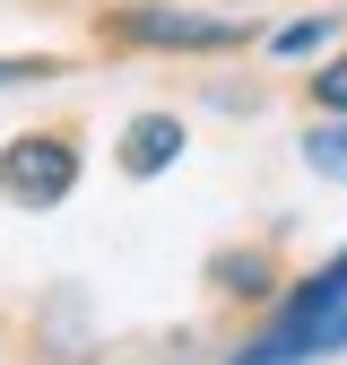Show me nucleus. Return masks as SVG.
Listing matches in <instances>:
<instances>
[{"mask_svg": "<svg viewBox=\"0 0 347 365\" xmlns=\"http://www.w3.org/2000/svg\"><path fill=\"white\" fill-rule=\"evenodd\" d=\"M313 105H321V113H347V53H330V61L313 70Z\"/></svg>", "mask_w": 347, "mask_h": 365, "instance_id": "6", "label": "nucleus"}, {"mask_svg": "<svg viewBox=\"0 0 347 365\" xmlns=\"http://www.w3.org/2000/svg\"><path fill=\"white\" fill-rule=\"evenodd\" d=\"M321 43H330V18H304V26L278 35V53H321Z\"/></svg>", "mask_w": 347, "mask_h": 365, "instance_id": "7", "label": "nucleus"}, {"mask_svg": "<svg viewBox=\"0 0 347 365\" xmlns=\"http://www.w3.org/2000/svg\"><path fill=\"white\" fill-rule=\"evenodd\" d=\"M174 157H183V122H174V113H139V122H130V140H122L130 174H165Z\"/></svg>", "mask_w": 347, "mask_h": 365, "instance_id": "4", "label": "nucleus"}, {"mask_svg": "<svg viewBox=\"0 0 347 365\" xmlns=\"http://www.w3.org/2000/svg\"><path fill=\"white\" fill-rule=\"evenodd\" d=\"M122 35L130 43H174V53H235L243 43V26H226V18H191V9H122Z\"/></svg>", "mask_w": 347, "mask_h": 365, "instance_id": "3", "label": "nucleus"}, {"mask_svg": "<svg viewBox=\"0 0 347 365\" xmlns=\"http://www.w3.org/2000/svg\"><path fill=\"white\" fill-rule=\"evenodd\" d=\"M53 61H0V87H26V78H43Z\"/></svg>", "mask_w": 347, "mask_h": 365, "instance_id": "8", "label": "nucleus"}, {"mask_svg": "<svg viewBox=\"0 0 347 365\" xmlns=\"http://www.w3.org/2000/svg\"><path fill=\"white\" fill-rule=\"evenodd\" d=\"M304 157H313V174H330V182H347V122H321L313 140H304Z\"/></svg>", "mask_w": 347, "mask_h": 365, "instance_id": "5", "label": "nucleus"}, {"mask_svg": "<svg viewBox=\"0 0 347 365\" xmlns=\"http://www.w3.org/2000/svg\"><path fill=\"white\" fill-rule=\"evenodd\" d=\"M70 182H78L70 140H18V148H0V192H9V200H26V209L70 200Z\"/></svg>", "mask_w": 347, "mask_h": 365, "instance_id": "2", "label": "nucleus"}, {"mask_svg": "<svg viewBox=\"0 0 347 365\" xmlns=\"http://www.w3.org/2000/svg\"><path fill=\"white\" fill-rule=\"evenodd\" d=\"M330 348H347V261H330L321 279L278 313V331L252 356H235V365H304V356H330Z\"/></svg>", "mask_w": 347, "mask_h": 365, "instance_id": "1", "label": "nucleus"}]
</instances>
